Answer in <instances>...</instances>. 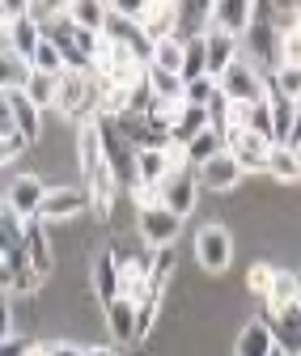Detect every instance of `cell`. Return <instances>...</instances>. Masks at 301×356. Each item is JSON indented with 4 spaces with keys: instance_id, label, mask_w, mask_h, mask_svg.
Segmentation results:
<instances>
[{
    "instance_id": "83f0119b",
    "label": "cell",
    "mask_w": 301,
    "mask_h": 356,
    "mask_svg": "<svg viewBox=\"0 0 301 356\" xmlns=\"http://www.w3.org/2000/svg\"><path fill=\"white\" fill-rule=\"evenodd\" d=\"M56 81H60V76H47V72H34V68H30V81H26L22 94H26L42 115H47V111L56 106Z\"/></svg>"
},
{
    "instance_id": "1f68e13d",
    "label": "cell",
    "mask_w": 301,
    "mask_h": 356,
    "mask_svg": "<svg viewBox=\"0 0 301 356\" xmlns=\"http://www.w3.org/2000/svg\"><path fill=\"white\" fill-rule=\"evenodd\" d=\"M217 94H221V85L212 81V76H200V81H187V94H183V102H187V106H200V111H208Z\"/></svg>"
},
{
    "instance_id": "7bdbcfd3",
    "label": "cell",
    "mask_w": 301,
    "mask_h": 356,
    "mask_svg": "<svg viewBox=\"0 0 301 356\" xmlns=\"http://www.w3.org/2000/svg\"><path fill=\"white\" fill-rule=\"evenodd\" d=\"M293 153H297V165H301V145H297V149H293Z\"/></svg>"
},
{
    "instance_id": "3957f363",
    "label": "cell",
    "mask_w": 301,
    "mask_h": 356,
    "mask_svg": "<svg viewBox=\"0 0 301 356\" xmlns=\"http://www.w3.org/2000/svg\"><path fill=\"white\" fill-rule=\"evenodd\" d=\"M47 178L34 174V170H17L9 183H5V208H13L22 220H38V208H42V195H47Z\"/></svg>"
},
{
    "instance_id": "603a6c76",
    "label": "cell",
    "mask_w": 301,
    "mask_h": 356,
    "mask_svg": "<svg viewBox=\"0 0 301 356\" xmlns=\"http://www.w3.org/2000/svg\"><path fill=\"white\" fill-rule=\"evenodd\" d=\"M68 22L76 30L102 34L106 30V5H102V0H76V5H68Z\"/></svg>"
},
{
    "instance_id": "7dc6e473",
    "label": "cell",
    "mask_w": 301,
    "mask_h": 356,
    "mask_svg": "<svg viewBox=\"0 0 301 356\" xmlns=\"http://www.w3.org/2000/svg\"><path fill=\"white\" fill-rule=\"evenodd\" d=\"M297 356H301V352H297Z\"/></svg>"
},
{
    "instance_id": "4fadbf2b",
    "label": "cell",
    "mask_w": 301,
    "mask_h": 356,
    "mask_svg": "<svg viewBox=\"0 0 301 356\" xmlns=\"http://www.w3.org/2000/svg\"><path fill=\"white\" fill-rule=\"evenodd\" d=\"M179 9L174 0H145V13H140V30L149 42H161V38H174L179 34Z\"/></svg>"
},
{
    "instance_id": "30bf717a",
    "label": "cell",
    "mask_w": 301,
    "mask_h": 356,
    "mask_svg": "<svg viewBox=\"0 0 301 356\" xmlns=\"http://www.w3.org/2000/svg\"><path fill=\"white\" fill-rule=\"evenodd\" d=\"M90 293H94L98 305H111L119 297V259H115L111 246L90 254Z\"/></svg>"
},
{
    "instance_id": "8fae6325",
    "label": "cell",
    "mask_w": 301,
    "mask_h": 356,
    "mask_svg": "<svg viewBox=\"0 0 301 356\" xmlns=\"http://www.w3.org/2000/svg\"><path fill=\"white\" fill-rule=\"evenodd\" d=\"M5 106H9V119H13V131H17V136L34 149L38 140H42V123H47V115H42L26 94H22V89H17V94H5Z\"/></svg>"
},
{
    "instance_id": "ffe728a7",
    "label": "cell",
    "mask_w": 301,
    "mask_h": 356,
    "mask_svg": "<svg viewBox=\"0 0 301 356\" xmlns=\"http://www.w3.org/2000/svg\"><path fill=\"white\" fill-rule=\"evenodd\" d=\"M208 127H212V115H208V111H200V106H183L179 123L170 127V145H191L195 136H204Z\"/></svg>"
},
{
    "instance_id": "f35d334b",
    "label": "cell",
    "mask_w": 301,
    "mask_h": 356,
    "mask_svg": "<svg viewBox=\"0 0 301 356\" xmlns=\"http://www.w3.org/2000/svg\"><path fill=\"white\" fill-rule=\"evenodd\" d=\"M85 352V343H76V339H51L47 343V356H81Z\"/></svg>"
},
{
    "instance_id": "f1b7e54d",
    "label": "cell",
    "mask_w": 301,
    "mask_h": 356,
    "mask_svg": "<svg viewBox=\"0 0 301 356\" xmlns=\"http://www.w3.org/2000/svg\"><path fill=\"white\" fill-rule=\"evenodd\" d=\"M272 280H276V263H268V259H254L250 267H246V276H242V289H246V297H268V289H272Z\"/></svg>"
},
{
    "instance_id": "7402d4cb",
    "label": "cell",
    "mask_w": 301,
    "mask_h": 356,
    "mask_svg": "<svg viewBox=\"0 0 301 356\" xmlns=\"http://www.w3.org/2000/svg\"><path fill=\"white\" fill-rule=\"evenodd\" d=\"M183 56H187V42L174 34V38H161V42H153V56H149V64H153V68H161V72H174V76H183Z\"/></svg>"
},
{
    "instance_id": "9a60e30c",
    "label": "cell",
    "mask_w": 301,
    "mask_h": 356,
    "mask_svg": "<svg viewBox=\"0 0 301 356\" xmlns=\"http://www.w3.org/2000/svg\"><path fill=\"white\" fill-rule=\"evenodd\" d=\"M297 297H301V272H293V267H276V280H272L268 297L259 301L263 318L284 314V309H297Z\"/></svg>"
},
{
    "instance_id": "d4e9b609",
    "label": "cell",
    "mask_w": 301,
    "mask_h": 356,
    "mask_svg": "<svg viewBox=\"0 0 301 356\" xmlns=\"http://www.w3.org/2000/svg\"><path fill=\"white\" fill-rule=\"evenodd\" d=\"M145 76H149V89H153V98L157 102H183V94H187V85H183V76H174V72H161V68H145Z\"/></svg>"
},
{
    "instance_id": "e575fe53",
    "label": "cell",
    "mask_w": 301,
    "mask_h": 356,
    "mask_svg": "<svg viewBox=\"0 0 301 356\" xmlns=\"http://www.w3.org/2000/svg\"><path fill=\"white\" fill-rule=\"evenodd\" d=\"M26 9H30V0H13V5L0 0V38H9V30L26 17Z\"/></svg>"
},
{
    "instance_id": "bcb514c9",
    "label": "cell",
    "mask_w": 301,
    "mask_h": 356,
    "mask_svg": "<svg viewBox=\"0 0 301 356\" xmlns=\"http://www.w3.org/2000/svg\"><path fill=\"white\" fill-rule=\"evenodd\" d=\"M0 204H5V195H0Z\"/></svg>"
},
{
    "instance_id": "cb8c5ba5",
    "label": "cell",
    "mask_w": 301,
    "mask_h": 356,
    "mask_svg": "<svg viewBox=\"0 0 301 356\" xmlns=\"http://www.w3.org/2000/svg\"><path fill=\"white\" fill-rule=\"evenodd\" d=\"M183 149H187V165H191V170H200L204 161H212L217 153H225V136H221L217 127H208L204 136H195V140H191V145H183Z\"/></svg>"
},
{
    "instance_id": "2e32d148",
    "label": "cell",
    "mask_w": 301,
    "mask_h": 356,
    "mask_svg": "<svg viewBox=\"0 0 301 356\" xmlns=\"http://www.w3.org/2000/svg\"><path fill=\"white\" fill-rule=\"evenodd\" d=\"M170 174H174V161H170V145L136 149V183H140V187H161Z\"/></svg>"
},
{
    "instance_id": "4316f807",
    "label": "cell",
    "mask_w": 301,
    "mask_h": 356,
    "mask_svg": "<svg viewBox=\"0 0 301 356\" xmlns=\"http://www.w3.org/2000/svg\"><path fill=\"white\" fill-rule=\"evenodd\" d=\"M38 42H42V30H38V22H34V17H30V9H26V17L9 30V47H13L22 60H30Z\"/></svg>"
},
{
    "instance_id": "ba28073f",
    "label": "cell",
    "mask_w": 301,
    "mask_h": 356,
    "mask_svg": "<svg viewBox=\"0 0 301 356\" xmlns=\"http://www.w3.org/2000/svg\"><path fill=\"white\" fill-rule=\"evenodd\" d=\"M161 208H170L183 220L200 208V178H195V170H179V174L165 178L161 183Z\"/></svg>"
},
{
    "instance_id": "5b68a950",
    "label": "cell",
    "mask_w": 301,
    "mask_h": 356,
    "mask_svg": "<svg viewBox=\"0 0 301 356\" xmlns=\"http://www.w3.org/2000/svg\"><path fill=\"white\" fill-rule=\"evenodd\" d=\"M183 225L187 220L183 216H174L170 208H140V216H136V238L149 246V250H170L179 242V234H183Z\"/></svg>"
},
{
    "instance_id": "5bb4252c",
    "label": "cell",
    "mask_w": 301,
    "mask_h": 356,
    "mask_svg": "<svg viewBox=\"0 0 301 356\" xmlns=\"http://www.w3.org/2000/svg\"><path fill=\"white\" fill-rule=\"evenodd\" d=\"M272 352H276V335H272V327H268L263 314H254V318H246L238 327L234 356H272Z\"/></svg>"
},
{
    "instance_id": "f546056e",
    "label": "cell",
    "mask_w": 301,
    "mask_h": 356,
    "mask_svg": "<svg viewBox=\"0 0 301 356\" xmlns=\"http://www.w3.org/2000/svg\"><path fill=\"white\" fill-rule=\"evenodd\" d=\"M208 76V42L204 38H187V56H183V85Z\"/></svg>"
},
{
    "instance_id": "7c38bea8",
    "label": "cell",
    "mask_w": 301,
    "mask_h": 356,
    "mask_svg": "<svg viewBox=\"0 0 301 356\" xmlns=\"http://www.w3.org/2000/svg\"><path fill=\"white\" fill-rule=\"evenodd\" d=\"M250 26H254V5H246V0H221V5H208V30H221V34L242 38Z\"/></svg>"
},
{
    "instance_id": "277c9868",
    "label": "cell",
    "mask_w": 301,
    "mask_h": 356,
    "mask_svg": "<svg viewBox=\"0 0 301 356\" xmlns=\"http://www.w3.org/2000/svg\"><path fill=\"white\" fill-rule=\"evenodd\" d=\"M217 85H221V94H225L229 102H246V106H254V102H268V94H272L268 76H263L259 68H250L246 60L229 64V68H225V76H221Z\"/></svg>"
},
{
    "instance_id": "4dcf8cb0",
    "label": "cell",
    "mask_w": 301,
    "mask_h": 356,
    "mask_svg": "<svg viewBox=\"0 0 301 356\" xmlns=\"http://www.w3.org/2000/svg\"><path fill=\"white\" fill-rule=\"evenodd\" d=\"M268 85L276 89V94H284V98L301 102V68H293V64H280V68L268 76Z\"/></svg>"
},
{
    "instance_id": "e0dca14e",
    "label": "cell",
    "mask_w": 301,
    "mask_h": 356,
    "mask_svg": "<svg viewBox=\"0 0 301 356\" xmlns=\"http://www.w3.org/2000/svg\"><path fill=\"white\" fill-rule=\"evenodd\" d=\"M204 42H208V76H212V81H221V76H225V68L242 60V38L221 34V30H208V34H204Z\"/></svg>"
},
{
    "instance_id": "484cf974",
    "label": "cell",
    "mask_w": 301,
    "mask_h": 356,
    "mask_svg": "<svg viewBox=\"0 0 301 356\" xmlns=\"http://www.w3.org/2000/svg\"><path fill=\"white\" fill-rule=\"evenodd\" d=\"M30 68H34V72H47V76H64V72H68V60H64V51L56 47V42L42 34V42H38L34 56H30Z\"/></svg>"
},
{
    "instance_id": "f6af8a7d",
    "label": "cell",
    "mask_w": 301,
    "mask_h": 356,
    "mask_svg": "<svg viewBox=\"0 0 301 356\" xmlns=\"http://www.w3.org/2000/svg\"><path fill=\"white\" fill-rule=\"evenodd\" d=\"M297 309H301V297H297Z\"/></svg>"
},
{
    "instance_id": "d6986e66",
    "label": "cell",
    "mask_w": 301,
    "mask_h": 356,
    "mask_svg": "<svg viewBox=\"0 0 301 356\" xmlns=\"http://www.w3.org/2000/svg\"><path fill=\"white\" fill-rule=\"evenodd\" d=\"M268 106H272V145H288L293 140V123H297V102L272 89Z\"/></svg>"
},
{
    "instance_id": "6da1fadb",
    "label": "cell",
    "mask_w": 301,
    "mask_h": 356,
    "mask_svg": "<svg viewBox=\"0 0 301 356\" xmlns=\"http://www.w3.org/2000/svg\"><path fill=\"white\" fill-rule=\"evenodd\" d=\"M234 254H238V234L225 225V220H204V225L191 234V259L208 280L229 276Z\"/></svg>"
},
{
    "instance_id": "44dd1931",
    "label": "cell",
    "mask_w": 301,
    "mask_h": 356,
    "mask_svg": "<svg viewBox=\"0 0 301 356\" xmlns=\"http://www.w3.org/2000/svg\"><path fill=\"white\" fill-rule=\"evenodd\" d=\"M268 327H272L276 343H280L288 356H297V352H301V309H284V314H272V318H268Z\"/></svg>"
},
{
    "instance_id": "9c48e42d",
    "label": "cell",
    "mask_w": 301,
    "mask_h": 356,
    "mask_svg": "<svg viewBox=\"0 0 301 356\" xmlns=\"http://www.w3.org/2000/svg\"><path fill=\"white\" fill-rule=\"evenodd\" d=\"M102 323H106V339L115 348H132L136 352V301L115 297L111 305H102Z\"/></svg>"
},
{
    "instance_id": "ee69618b",
    "label": "cell",
    "mask_w": 301,
    "mask_h": 356,
    "mask_svg": "<svg viewBox=\"0 0 301 356\" xmlns=\"http://www.w3.org/2000/svg\"><path fill=\"white\" fill-rule=\"evenodd\" d=\"M297 34H301V13H297Z\"/></svg>"
},
{
    "instance_id": "8d00e7d4",
    "label": "cell",
    "mask_w": 301,
    "mask_h": 356,
    "mask_svg": "<svg viewBox=\"0 0 301 356\" xmlns=\"http://www.w3.org/2000/svg\"><path fill=\"white\" fill-rule=\"evenodd\" d=\"M9 335H17V309H13V297L0 293V343Z\"/></svg>"
},
{
    "instance_id": "b9f144b4",
    "label": "cell",
    "mask_w": 301,
    "mask_h": 356,
    "mask_svg": "<svg viewBox=\"0 0 301 356\" xmlns=\"http://www.w3.org/2000/svg\"><path fill=\"white\" fill-rule=\"evenodd\" d=\"M26 356H47V343H34V348H30Z\"/></svg>"
},
{
    "instance_id": "836d02e7",
    "label": "cell",
    "mask_w": 301,
    "mask_h": 356,
    "mask_svg": "<svg viewBox=\"0 0 301 356\" xmlns=\"http://www.w3.org/2000/svg\"><path fill=\"white\" fill-rule=\"evenodd\" d=\"M246 131H254V136L272 140V106H268V102H254V106L246 111Z\"/></svg>"
},
{
    "instance_id": "d6a6232c",
    "label": "cell",
    "mask_w": 301,
    "mask_h": 356,
    "mask_svg": "<svg viewBox=\"0 0 301 356\" xmlns=\"http://www.w3.org/2000/svg\"><path fill=\"white\" fill-rule=\"evenodd\" d=\"M26 153H30V145L17 136V131H9V136H0V174H9V165H17Z\"/></svg>"
},
{
    "instance_id": "8992f818",
    "label": "cell",
    "mask_w": 301,
    "mask_h": 356,
    "mask_svg": "<svg viewBox=\"0 0 301 356\" xmlns=\"http://www.w3.org/2000/svg\"><path fill=\"white\" fill-rule=\"evenodd\" d=\"M26 263L42 280H56V272H60L56 234H51V225H42V220H26Z\"/></svg>"
},
{
    "instance_id": "60d3db41",
    "label": "cell",
    "mask_w": 301,
    "mask_h": 356,
    "mask_svg": "<svg viewBox=\"0 0 301 356\" xmlns=\"http://www.w3.org/2000/svg\"><path fill=\"white\" fill-rule=\"evenodd\" d=\"M13 131V119H9V106H5V94H0V136Z\"/></svg>"
},
{
    "instance_id": "ab89813d",
    "label": "cell",
    "mask_w": 301,
    "mask_h": 356,
    "mask_svg": "<svg viewBox=\"0 0 301 356\" xmlns=\"http://www.w3.org/2000/svg\"><path fill=\"white\" fill-rule=\"evenodd\" d=\"M81 356H123V348H115V343H85Z\"/></svg>"
},
{
    "instance_id": "52a82bcc",
    "label": "cell",
    "mask_w": 301,
    "mask_h": 356,
    "mask_svg": "<svg viewBox=\"0 0 301 356\" xmlns=\"http://www.w3.org/2000/svg\"><path fill=\"white\" fill-rule=\"evenodd\" d=\"M195 178H200V191H212V195H234V191H242V183H246V174H242V165L234 161L229 149L217 153L212 161H204V165L195 170Z\"/></svg>"
},
{
    "instance_id": "74e56055",
    "label": "cell",
    "mask_w": 301,
    "mask_h": 356,
    "mask_svg": "<svg viewBox=\"0 0 301 356\" xmlns=\"http://www.w3.org/2000/svg\"><path fill=\"white\" fill-rule=\"evenodd\" d=\"M34 348V339L30 335H9L5 343H0V356H26Z\"/></svg>"
},
{
    "instance_id": "ac0fdd59",
    "label": "cell",
    "mask_w": 301,
    "mask_h": 356,
    "mask_svg": "<svg viewBox=\"0 0 301 356\" xmlns=\"http://www.w3.org/2000/svg\"><path fill=\"white\" fill-rule=\"evenodd\" d=\"M268 183L288 191V187H301V165H297V153L288 145H272V157H268Z\"/></svg>"
},
{
    "instance_id": "d590c367",
    "label": "cell",
    "mask_w": 301,
    "mask_h": 356,
    "mask_svg": "<svg viewBox=\"0 0 301 356\" xmlns=\"http://www.w3.org/2000/svg\"><path fill=\"white\" fill-rule=\"evenodd\" d=\"M280 64L301 68V34H297V30H284V34H280Z\"/></svg>"
},
{
    "instance_id": "7a4b0ae2",
    "label": "cell",
    "mask_w": 301,
    "mask_h": 356,
    "mask_svg": "<svg viewBox=\"0 0 301 356\" xmlns=\"http://www.w3.org/2000/svg\"><path fill=\"white\" fill-rule=\"evenodd\" d=\"M85 208H90V191L85 183H51L47 195H42V208H38V220L42 225H64V220H81Z\"/></svg>"
}]
</instances>
